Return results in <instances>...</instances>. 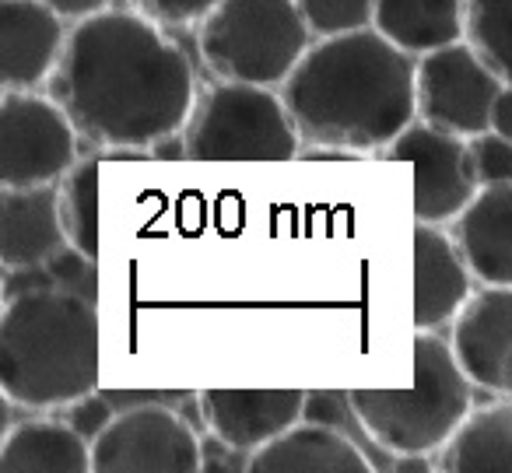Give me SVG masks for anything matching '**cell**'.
Returning <instances> with one entry per match:
<instances>
[{
	"mask_svg": "<svg viewBox=\"0 0 512 473\" xmlns=\"http://www.w3.org/2000/svg\"><path fill=\"white\" fill-rule=\"evenodd\" d=\"M50 95L81 141L99 151H148L179 137L197 102L193 64L134 8H109L71 25Z\"/></svg>",
	"mask_w": 512,
	"mask_h": 473,
	"instance_id": "obj_1",
	"label": "cell"
},
{
	"mask_svg": "<svg viewBox=\"0 0 512 473\" xmlns=\"http://www.w3.org/2000/svg\"><path fill=\"white\" fill-rule=\"evenodd\" d=\"M281 95L309 155L386 151L418 120V57L379 29L313 39Z\"/></svg>",
	"mask_w": 512,
	"mask_h": 473,
	"instance_id": "obj_2",
	"label": "cell"
},
{
	"mask_svg": "<svg viewBox=\"0 0 512 473\" xmlns=\"http://www.w3.org/2000/svg\"><path fill=\"white\" fill-rule=\"evenodd\" d=\"M0 386L11 407L57 410L99 389V316L71 288H32L0 312Z\"/></svg>",
	"mask_w": 512,
	"mask_h": 473,
	"instance_id": "obj_3",
	"label": "cell"
},
{
	"mask_svg": "<svg viewBox=\"0 0 512 473\" xmlns=\"http://www.w3.org/2000/svg\"><path fill=\"white\" fill-rule=\"evenodd\" d=\"M348 410L365 435L393 456H435L474 410V382L449 337L418 330L414 379L404 389H351Z\"/></svg>",
	"mask_w": 512,
	"mask_h": 473,
	"instance_id": "obj_4",
	"label": "cell"
},
{
	"mask_svg": "<svg viewBox=\"0 0 512 473\" xmlns=\"http://www.w3.org/2000/svg\"><path fill=\"white\" fill-rule=\"evenodd\" d=\"M309 46L295 0H218L197 22L200 64L218 81L281 88Z\"/></svg>",
	"mask_w": 512,
	"mask_h": 473,
	"instance_id": "obj_5",
	"label": "cell"
},
{
	"mask_svg": "<svg viewBox=\"0 0 512 473\" xmlns=\"http://www.w3.org/2000/svg\"><path fill=\"white\" fill-rule=\"evenodd\" d=\"M186 162H295L302 137L281 88L218 81L197 92L183 134Z\"/></svg>",
	"mask_w": 512,
	"mask_h": 473,
	"instance_id": "obj_6",
	"label": "cell"
},
{
	"mask_svg": "<svg viewBox=\"0 0 512 473\" xmlns=\"http://www.w3.org/2000/svg\"><path fill=\"white\" fill-rule=\"evenodd\" d=\"M81 158V134L53 95L4 88L0 99V183L57 186Z\"/></svg>",
	"mask_w": 512,
	"mask_h": 473,
	"instance_id": "obj_7",
	"label": "cell"
},
{
	"mask_svg": "<svg viewBox=\"0 0 512 473\" xmlns=\"http://www.w3.org/2000/svg\"><path fill=\"white\" fill-rule=\"evenodd\" d=\"M95 473H193L204 445L179 410L158 400L130 403L92 442Z\"/></svg>",
	"mask_w": 512,
	"mask_h": 473,
	"instance_id": "obj_8",
	"label": "cell"
},
{
	"mask_svg": "<svg viewBox=\"0 0 512 473\" xmlns=\"http://www.w3.org/2000/svg\"><path fill=\"white\" fill-rule=\"evenodd\" d=\"M502 74L467 43H449L418 57V120L456 137L491 130Z\"/></svg>",
	"mask_w": 512,
	"mask_h": 473,
	"instance_id": "obj_9",
	"label": "cell"
},
{
	"mask_svg": "<svg viewBox=\"0 0 512 473\" xmlns=\"http://www.w3.org/2000/svg\"><path fill=\"white\" fill-rule=\"evenodd\" d=\"M386 158L407 162L414 172V218L432 225H453L460 211L477 197L481 183L474 176L467 137L446 134L425 120H414Z\"/></svg>",
	"mask_w": 512,
	"mask_h": 473,
	"instance_id": "obj_10",
	"label": "cell"
},
{
	"mask_svg": "<svg viewBox=\"0 0 512 473\" xmlns=\"http://www.w3.org/2000/svg\"><path fill=\"white\" fill-rule=\"evenodd\" d=\"M449 344L474 389L512 396V288L477 284L449 323Z\"/></svg>",
	"mask_w": 512,
	"mask_h": 473,
	"instance_id": "obj_11",
	"label": "cell"
},
{
	"mask_svg": "<svg viewBox=\"0 0 512 473\" xmlns=\"http://www.w3.org/2000/svg\"><path fill=\"white\" fill-rule=\"evenodd\" d=\"M200 417L207 431L225 449L249 452L264 449L278 435H285L292 424H299L309 410L306 389H246V386H221L204 389L197 396Z\"/></svg>",
	"mask_w": 512,
	"mask_h": 473,
	"instance_id": "obj_12",
	"label": "cell"
},
{
	"mask_svg": "<svg viewBox=\"0 0 512 473\" xmlns=\"http://www.w3.org/2000/svg\"><path fill=\"white\" fill-rule=\"evenodd\" d=\"M67 18L43 0H0V74L4 88L39 92L57 74L67 46Z\"/></svg>",
	"mask_w": 512,
	"mask_h": 473,
	"instance_id": "obj_13",
	"label": "cell"
},
{
	"mask_svg": "<svg viewBox=\"0 0 512 473\" xmlns=\"http://www.w3.org/2000/svg\"><path fill=\"white\" fill-rule=\"evenodd\" d=\"M474 270L446 225H414V330H446L474 295Z\"/></svg>",
	"mask_w": 512,
	"mask_h": 473,
	"instance_id": "obj_14",
	"label": "cell"
},
{
	"mask_svg": "<svg viewBox=\"0 0 512 473\" xmlns=\"http://www.w3.org/2000/svg\"><path fill=\"white\" fill-rule=\"evenodd\" d=\"M67 249L57 186H4L0 193V260L4 270H36Z\"/></svg>",
	"mask_w": 512,
	"mask_h": 473,
	"instance_id": "obj_15",
	"label": "cell"
},
{
	"mask_svg": "<svg viewBox=\"0 0 512 473\" xmlns=\"http://www.w3.org/2000/svg\"><path fill=\"white\" fill-rule=\"evenodd\" d=\"M477 284L512 288V183L481 186L449 225Z\"/></svg>",
	"mask_w": 512,
	"mask_h": 473,
	"instance_id": "obj_16",
	"label": "cell"
},
{
	"mask_svg": "<svg viewBox=\"0 0 512 473\" xmlns=\"http://www.w3.org/2000/svg\"><path fill=\"white\" fill-rule=\"evenodd\" d=\"M369 456L344 431L323 421H299L246 456V470H323V473H369Z\"/></svg>",
	"mask_w": 512,
	"mask_h": 473,
	"instance_id": "obj_17",
	"label": "cell"
},
{
	"mask_svg": "<svg viewBox=\"0 0 512 473\" xmlns=\"http://www.w3.org/2000/svg\"><path fill=\"white\" fill-rule=\"evenodd\" d=\"M372 29L411 57L467 39V0H376Z\"/></svg>",
	"mask_w": 512,
	"mask_h": 473,
	"instance_id": "obj_18",
	"label": "cell"
},
{
	"mask_svg": "<svg viewBox=\"0 0 512 473\" xmlns=\"http://www.w3.org/2000/svg\"><path fill=\"white\" fill-rule=\"evenodd\" d=\"M0 470L11 473H95L92 442L67 421H22L0 445Z\"/></svg>",
	"mask_w": 512,
	"mask_h": 473,
	"instance_id": "obj_19",
	"label": "cell"
},
{
	"mask_svg": "<svg viewBox=\"0 0 512 473\" xmlns=\"http://www.w3.org/2000/svg\"><path fill=\"white\" fill-rule=\"evenodd\" d=\"M435 466L449 473L512 470V396L470 410L456 435L435 452Z\"/></svg>",
	"mask_w": 512,
	"mask_h": 473,
	"instance_id": "obj_20",
	"label": "cell"
},
{
	"mask_svg": "<svg viewBox=\"0 0 512 473\" xmlns=\"http://www.w3.org/2000/svg\"><path fill=\"white\" fill-rule=\"evenodd\" d=\"M99 158H78L57 183L67 246L88 260H99Z\"/></svg>",
	"mask_w": 512,
	"mask_h": 473,
	"instance_id": "obj_21",
	"label": "cell"
},
{
	"mask_svg": "<svg viewBox=\"0 0 512 473\" xmlns=\"http://www.w3.org/2000/svg\"><path fill=\"white\" fill-rule=\"evenodd\" d=\"M467 43L512 85V0H467Z\"/></svg>",
	"mask_w": 512,
	"mask_h": 473,
	"instance_id": "obj_22",
	"label": "cell"
},
{
	"mask_svg": "<svg viewBox=\"0 0 512 473\" xmlns=\"http://www.w3.org/2000/svg\"><path fill=\"white\" fill-rule=\"evenodd\" d=\"M313 39L344 36V32L372 29L376 0H295Z\"/></svg>",
	"mask_w": 512,
	"mask_h": 473,
	"instance_id": "obj_23",
	"label": "cell"
},
{
	"mask_svg": "<svg viewBox=\"0 0 512 473\" xmlns=\"http://www.w3.org/2000/svg\"><path fill=\"white\" fill-rule=\"evenodd\" d=\"M474 176L481 186H509L512 183V141L498 130H484L467 137Z\"/></svg>",
	"mask_w": 512,
	"mask_h": 473,
	"instance_id": "obj_24",
	"label": "cell"
},
{
	"mask_svg": "<svg viewBox=\"0 0 512 473\" xmlns=\"http://www.w3.org/2000/svg\"><path fill=\"white\" fill-rule=\"evenodd\" d=\"M130 8L158 25H197L218 0H127Z\"/></svg>",
	"mask_w": 512,
	"mask_h": 473,
	"instance_id": "obj_25",
	"label": "cell"
},
{
	"mask_svg": "<svg viewBox=\"0 0 512 473\" xmlns=\"http://www.w3.org/2000/svg\"><path fill=\"white\" fill-rule=\"evenodd\" d=\"M64 410H67L64 421L71 424L74 431H81V435H85L88 442H95V438L102 435V428H106V424L116 417L113 400L99 396V389H95V393H88V396H81V400L67 403Z\"/></svg>",
	"mask_w": 512,
	"mask_h": 473,
	"instance_id": "obj_26",
	"label": "cell"
},
{
	"mask_svg": "<svg viewBox=\"0 0 512 473\" xmlns=\"http://www.w3.org/2000/svg\"><path fill=\"white\" fill-rule=\"evenodd\" d=\"M43 4H50L67 22H81V18H92V15H102V11L116 8V0H43Z\"/></svg>",
	"mask_w": 512,
	"mask_h": 473,
	"instance_id": "obj_27",
	"label": "cell"
},
{
	"mask_svg": "<svg viewBox=\"0 0 512 473\" xmlns=\"http://www.w3.org/2000/svg\"><path fill=\"white\" fill-rule=\"evenodd\" d=\"M491 130H498V134H505L512 141V85H505L498 92L495 113H491Z\"/></svg>",
	"mask_w": 512,
	"mask_h": 473,
	"instance_id": "obj_28",
	"label": "cell"
}]
</instances>
